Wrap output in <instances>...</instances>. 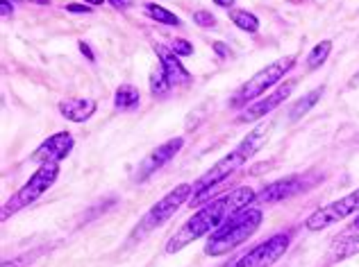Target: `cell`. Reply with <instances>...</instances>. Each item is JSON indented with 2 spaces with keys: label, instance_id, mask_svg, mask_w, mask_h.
I'll use <instances>...</instances> for the list:
<instances>
[{
  "label": "cell",
  "instance_id": "cell-1",
  "mask_svg": "<svg viewBox=\"0 0 359 267\" xmlns=\"http://www.w3.org/2000/svg\"><path fill=\"white\" fill-rule=\"evenodd\" d=\"M255 197H257V193H255L252 188L241 186V188H234L232 193H228V195L214 199V202L203 206L201 211L194 213L182 226L177 229V231L171 236V240H168V245H166V252L175 254L180 250H184L189 243H196L198 238L216 231V229H219L225 220H230V217L237 211H241V208H245V206H250L255 202Z\"/></svg>",
  "mask_w": 359,
  "mask_h": 267
},
{
  "label": "cell",
  "instance_id": "cell-2",
  "mask_svg": "<svg viewBox=\"0 0 359 267\" xmlns=\"http://www.w3.org/2000/svg\"><path fill=\"white\" fill-rule=\"evenodd\" d=\"M269 134H271V122H264V125L255 127L248 136H245L237 147H234L230 154H225L221 161H216V164L207 170V173L196 181L194 184V204H201L205 202L207 197L212 195V190H216V186L225 181L230 175H234L237 170L245 164L248 159H252L257 152L266 145L269 140Z\"/></svg>",
  "mask_w": 359,
  "mask_h": 267
},
{
  "label": "cell",
  "instance_id": "cell-3",
  "mask_svg": "<svg viewBox=\"0 0 359 267\" xmlns=\"http://www.w3.org/2000/svg\"><path fill=\"white\" fill-rule=\"evenodd\" d=\"M262 211L259 208H241L234 213L230 220H225L216 231L210 236V240L205 245L207 256H225L232 250H237L239 245H243L248 238L257 233V229L262 224Z\"/></svg>",
  "mask_w": 359,
  "mask_h": 267
},
{
  "label": "cell",
  "instance_id": "cell-4",
  "mask_svg": "<svg viewBox=\"0 0 359 267\" xmlns=\"http://www.w3.org/2000/svg\"><path fill=\"white\" fill-rule=\"evenodd\" d=\"M294 66H296V57H285V59H278V62L269 64L266 68L255 73L252 78L232 95L230 107L239 109V107H245V104H250L255 100H259L262 95L266 93V89H271L273 84H278L280 80H285V75L294 68Z\"/></svg>",
  "mask_w": 359,
  "mask_h": 267
},
{
  "label": "cell",
  "instance_id": "cell-5",
  "mask_svg": "<svg viewBox=\"0 0 359 267\" xmlns=\"http://www.w3.org/2000/svg\"><path fill=\"white\" fill-rule=\"evenodd\" d=\"M191 193H194V186H189V184H180L177 188H173L171 193L159 199V202L141 217L139 226L135 229V233H132V240H135V238L141 240V238H146L150 231H155V229L162 226L166 220H171V217L177 213V208L191 197Z\"/></svg>",
  "mask_w": 359,
  "mask_h": 267
},
{
  "label": "cell",
  "instance_id": "cell-6",
  "mask_svg": "<svg viewBox=\"0 0 359 267\" xmlns=\"http://www.w3.org/2000/svg\"><path fill=\"white\" fill-rule=\"evenodd\" d=\"M57 175H60V164H41V168L30 177V181H27V184L5 204L3 220H7V217L12 215V213L21 211V208H25V206H30L32 202H36V199H39L46 193V190H48L55 184Z\"/></svg>",
  "mask_w": 359,
  "mask_h": 267
},
{
  "label": "cell",
  "instance_id": "cell-7",
  "mask_svg": "<svg viewBox=\"0 0 359 267\" xmlns=\"http://www.w3.org/2000/svg\"><path fill=\"white\" fill-rule=\"evenodd\" d=\"M353 213H359V188L353 190L351 195H346L341 199H337V202L327 204V206H320L318 211H314L309 217L305 226L309 231H320V229H327L330 224H337L346 220L348 215Z\"/></svg>",
  "mask_w": 359,
  "mask_h": 267
},
{
  "label": "cell",
  "instance_id": "cell-8",
  "mask_svg": "<svg viewBox=\"0 0 359 267\" xmlns=\"http://www.w3.org/2000/svg\"><path fill=\"white\" fill-rule=\"evenodd\" d=\"M287 250H289V236L276 233V236H271L269 240L252 247L248 254H243L239 261H234L228 267H271L273 263H278L282 256H285Z\"/></svg>",
  "mask_w": 359,
  "mask_h": 267
},
{
  "label": "cell",
  "instance_id": "cell-9",
  "mask_svg": "<svg viewBox=\"0 0 359 267\" xmlns=\"http://www.w3.org/2000/svg\"><path fill=\"white\" fill-rule=\"evenodd\" d=\"M182 145H184V138H182V136H175V138H171V140L162 143L159 147H155V150L150 152V154L139 164L137 173H135V181H146L150 175H155L157 170H162V168L168 164V161L175 159L177 152L182 150Z\"/></svg>",
  "mask_w": 359,
  "mask_h": 267
},
{
  "label": "cell",
  "instance_id": "cell-10",
  "mask_svg": "<svg viewBox=\"0 0 359 267\" xmlns=\"http://www.w3.org/2000/svg\"><path fill=\"white\" fill-rule=\"evenodd\" d=\"M294 89H296V80H291V82H287V84H282V87H280L278 91H273L271 95H266V98L250 102L248 107H245V109L241 111V116H239L237 120H239V122H252V120H259V118H264V116H269V113H271L273 109L280 107V104L285 102L291 93H294Z\"/></svg>",
  "mask_w": 359,
  "mask_h": 267
},
{
  "label": "cell",
  "instance_id": "cell-11",
  "mask_svg": "<svg viewBox=\"0 0 359 267\" xmlns=\"http://www.w3.org/2000/svg\"><path fill=\"white\" fill-rule=\"evenodd\" d=\"M71 150H73V136L69 131H57L36 147L32 161H36V164H60L62 159L69 157Z\"/></svg>",
  "mask_w": 359,
  "mask_h": 267
},
{
  "label": "cell",
  "instance_id": "cell-12",
  "mask_svg": "<svg viewBox=\"0 0 359 267\" xmlns=\"http://www.w3.org/2000/svg\"><path fill=\"white\" fill-rule=\"evenodd\" d=\"M305 190V179L302 177H285L276 181V184H271L262 190V193H257V197H255V202H264V204H276V202H282V199H289L294 197L298 193H302Z\"/></svg>",
  "mask_w": 359,
  "mask_h": 267
},
{
  "label": "cell",
  "instance_id": "cell-13",
  "mask_svg": "<svg viewBox=\"0 0 359 267\" xmlns=\"http://www.w3.org/2000/svg\"><path fill=\"white\" fill-rule=\"evenodd\" d=\"M157 50H159V57H162V71L171 87H180V84H187L191 80V75H189V71L182 66V62L177 59V55L173 50L168 52L162 45H157Z\"/></svg>",
  "mask_w": 359,
  "mask_h": 267
},
{
  "label": "cell",
  "instance_id": "cell-14",
  "mask_svg": "<svg viewBox=\"0 0 359 267\" xmlns=\"http://www.w3.org/2000/svg\"><path fill=\"white\" fill-rule=\"evenodd\" d=\"M60 111L66 120L71 122H84L93 116V111H96V100L91 98H69L60 102Z\"/></svg>",
  "mask_w": 359,
  "mask_h": 267
},
{
  "label": "cell",
  "instance_id": "cell-15",
  "mask_svg": "<svg viewBox=\"0 0 359 267\" xmlns=\"http://www.w3.org/2000/svg\"><path fill=\"white\" fill-rule=\"evenodd\" d=\"M357 252H359V233L346 231L341 238H337V240H334L330 256H332L334 261H344V259H348V256H353Z\"/></svg>",
  "mask_w": 359,
  "mask_h": 267
},
{
  "label": "cell",
  "instance_id": "cell-16",
  "mask_svg": "<svg viewBox=\"0 0 359 267\" xmlns=\"http://www.w3.org/2000/svg\"><path fill=\"white\" fill-rule=\"evenodd\" d=\"M323 93H325V87H318V89H314V91H309V93L305 95V98L298 100V102L294 104V107L289 109V120H294V122L300 120V118L305 116V113L320 100V95H323Z\"/></svg>",
  "mask_w": 359,
  "mask_h": 267
},
{
  "label": "cell",
  "instance_id": "cell-17",
  "mask_svg": "<svg viewBox=\"0 0 359 267\" xmlns=\"http://www.w3.org/2000/svg\"><path fill=\"white\" fill-rule=\"evenodd\" d=\"M141 100L139 95V89H135L132 84H121L116 89V98H114V104L118 109H135Z\"/></svg>",
  "mask_w": 359,
  "mask_h": 267
},
{
  "label": "cell",
  "instance_id": "cell-18",
  "mask_svg": "<svg viewBox=\"0 0 359 267\" xmlns=\"http://www.w3.org/2000/svg\"><path fill=\"white\" fill-rule=\"evenodd\" d=\"M146 14L153 18V21H157V23H164V25H173V27H177L180 25V18L175 16V14H171L168 12L166 7H162V5H155V3H146Z\"/></svg>",
  "mask_w": 359,
  "mask_h": 267
},
{
  "label": "cell",
  "instance_id": "cell-19",
  "mask_svg": "<svg viewBox=\"0 0 359 267\" xmlns=\"http://www.w3.org/2000/svg\"><path fill=\"white\" fill-rule=\"evenodd\" d=\"M330 52H332V43H330V41H320L314 48V50L309 52V57H307V68L314 71V68H318V66H323Z\"/></svg>",
  "mask_w": 359,
  "mask_h": 267
},
{
  "label": "cell",
  "instance_id": "cell-20",
  "mask_svg": "<svg viewBox=\"0 0 359 267\" xmlns=\"http://www.w3.org/2000/svg\"><path fill=\"white\" fill-rule=\"evenodd\" d=\"M230 18H232V23L239 27V30H243V32H257L259 30V21H257V16L255 14H250V12H232L230 14Z\"/></svg>",
  "mask_w": 359,
  "mask_h": 267
},
{
  "label": "cell",
  "instance_id": "cell-21",
  "mask_svg": "<svg viewBox=\"0 0 359 267\" xmlns=\"http://www.w3.org/2000/svg\"><path fill=\"white\" fill-rule=\"evenodd\" d=\"M171 89H173V87L168 84V80H166V75H164L162 68L155 71L153 75H150V93H153V95H157V98H162V95H166Z\"/></svg>",
  "mask_w": 359,
  "mask_h": 267
},
{
  "label": "cell",
  "instance_id": "cell-22",
  "mask_svg": "<svg viewBox=\"0 0 359 267\" xmlns=\"http://www.w3.org/2000/svg\"><path fill=\"white\" fill-rule=\"evenodd\" d=\"M171 50H173L177 57H189V55H194V45L189 43V41H184V39H175V41L171 43Z\"/></svg>",
  "mask_w": 359,
  "mask_h": 267
},
{
  "label": "cell",
  "instance_id": "cell-23",
  "mask_svg": "<svg viewBox=\"0 0 359 267\" xmlns=\"http://www.w3.org/2000/svg\"><path fill=\"white\" fill-rule=\"evenodd\" d=\"M194 23L201 25V27H214L216 25V18L210 12H196L194 14Z\"/></svg>",
  "mask_w": 359,
  "mask_h": 267
},
{
  "label": "cell",
  "instance_id": "cell-24",
  "mask_svg": "<svg viewBox=\"0 0 359 267\" xmlns=\"http://www.w3.org/2000/svg\"><path fill=\"white\" fill-rule=\"evenodd\" d=\"M66 12H73V14H91V7L78 5V3H69V5H66Z\"/></svg>",
  "mask_w": 359,
  "mask_h": 267
},
{
  "label": "cell",
  "instance_id": "cell-25",
  "mask_svg": "<svg viewBox=\"0 0 359 267\" xmlns=\"http://www.w3.org/2000/svg\"><path fill=\"white\" fill-rule=\"evenodd\" d=\"M0 5H3V9H0V12H3L5 18H7L9 14H14V3H9V0H3Z\"/></svg>",
  "mask_w": 359,
  "mask_h": 267
},
{
  "label": "cell",
  "instance_id": "cell-26",
  "mask_svg": "<svg viewBox=\"0 0 359 267\" xmlns=\"http://www.w3.org/2000/svg\"><path fill=\"white\" fill-rule=\"evenodd\" d=\"M80 50H82V55H87V59H89V62L96 59V57H93V52H91V48H89L87 43H84V41H80Z\"/></svg>",
  "mask_w": 359,
  "mask_h": 267
},
{
  "label": "cell",
  "instance_id": "cell-27",
  "mask_svg": "<svg viewBox=\"0 0 359 267\" xmlns=\"http://www.w3.org/2000/svg\"><path fill=\"white\" fill-rule=\"evenodd\" d=\"M111 5H114L116 9H126V7H130L132 5V0H109Z\"/></svg>",
  "mask_w": 359,
  "mask_h": 267
},
{
  "label": "cell",
  "instance_id": "cell-28",
  "mask_svg": "<svg viewBox=\"0 0 359 267\" xmlns=\"http://www.w3.org/2000/svg\"><path fill=\"white\" fill-rule=\"evenodd\" d=\"M214 3L219 5V7H232V5H234V0H214Z\"/></svg>",
  "mask_w": 359,
  "mask_h": 267
},
{
  "label": "cell",
  "instance_id": "cell-29",
  "mask_svg": "<svg viewBox=\"0 0 359 267\" xmlns=\"http://www.w3.org/2000/svg\"><path fill=\"white\" fill-rule=\"evenodd\" d=\"M348 231H351V233H357V231H359V213H357V217H355V222L351 224V229H348Z\"/></svg>",
  "mask_w": 359,
  "mask_h": 267
},
{
  "label": "cell",
  "instance_id": "cell-30",
  "mask_svg": "<svg viewBox=\"0 0 359 267\" xmlns=\"http://www.w3.org/2000/svg\"><path fill=\"white\" fill-rule=\"evenodd\" d=\"M216 52H219V55H228V50H225L223 43H216Z\"/></svg>",
  "mask_w": 359,
  "mask_h": 267
},
{
  "label": "cell",
  "instance_id": "cell-31",
  "mask_svg": "<svg viewBox=\"0 0 359 267\" xmlns=\"http://www.w3.org/2000/svg\"><path fill=\"white\" fill-rule=\"evenodd\" d=\"M84 3H91V5H102L105 0H84Z\"/></svg>",
  "mask_w": 359,
  "mask_h": 267
},
{
  "label": "cell",
  "instance_id": "cell-32",
  "mask_svg": "<svg viewBox=\"0 0 359 267\" xmlns=\"http://www.w3.org/2000/svg\"><path fill=\"white\" fill-rule=\"evenodd\" d=\"M32 3H41V5H48V0H32Z\"/></svg>",
  "mask_w": 359,
  "mask_h": 267
}]
</instances>
